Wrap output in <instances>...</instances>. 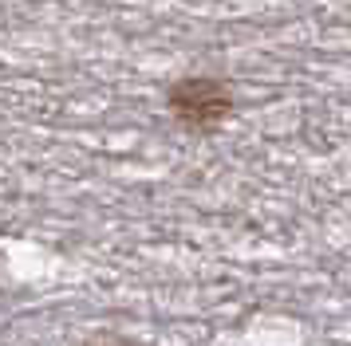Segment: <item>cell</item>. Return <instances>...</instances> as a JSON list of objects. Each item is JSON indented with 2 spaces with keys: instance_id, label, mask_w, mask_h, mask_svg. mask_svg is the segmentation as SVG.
<instances>
[{
  "instance_id": "1",
  "label": "cell",
  "mask_w": 351,
  "mask_h": 346,
  "mask_svg": "<svg viewBox=\"0 0 351 346\" xmlns=\"http://www.w3.org/2000/svg\"><path fill=\"white\" fill-rule=\"evenodd\" d=\"M166 107L182 126H193V130H209L229 118L233 110V91L229 83L221 79H209V75H190L174 83L170 94H166Z\"/></svg>"
}]
</instances>
